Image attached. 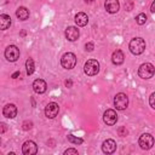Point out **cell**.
Instances as JSON below:
<instances>
[{
	"instance_id": "1",
	"label": "cell",
	"mask_w": 155,
	"mask_h": 155,
	"mask_svg": "<svg viewBox=\"0 0 155 155\" xmlns=\"http://www.w3.org/2000/svg\"><path fill=\"white\" fill-rule=\"evenodd\" d=\"M130 51L133 54H140L145 50V41L142 38H134L130 41Z\"/></svg>"
},
{
	"instance_id": "2",
	"label": "cell",
	"mask_w": 155,
	"mask_h": 155,
	"mask_svg": "<svg viewBox=\"0 0 155 155\" xmlns=\"http://www.w3.org/2000/svg\"><path fill=\"white\" fill-rule=\"evenodd\" d=\"M61 64L64 69H73L76 64V56L71 52H67L61 58Z\"/></svg>"
},
{
	"instance_id": "3",
	"label": "cell",
	"mask_w": 155,
	"mask_h": 155,
	"mask_svg": "<svg viewBox=\"0 0 155 155\" xmlns=\"http://www.w3.org/2000/svg\"><path fill=\"white\" fill-rule=\"evenodd\" d=\"M84 71L88 76L97 75L98 71H99V63H98V61H96V59H88L85 63V65H84Z\"/></svg>"
},
{
	"instance_id": "4",
	"label": "cell",
	"mask_w": 155,
	"mask_h": 155,
	"mask_svg": "<svg viewBox=\"0 0 155 155\" xmlns=\"http://www.w3.org/2000/svg\"><path fill=\"white\" fill-rule=\"evenodd\" d=\"M154 65L151 63H144L138 69V75L142 79H150L154 75Z\"/></svg>"
},
{
	"instance_id": "5",
	"label": "cell",
	"mask_w": 155,
	"mask_h": 155,
	"mask_svg": "<svg viewBox=\"0 0 155 155\" xmlns=\"http://www.w3.org/2000/svg\"><path fill=\"white\" fill-rule=\"evenodd\" d=\"M138 144L143 150H149L154 145V137L150 133H144L139 137Z\"/></svg>"
},
{
	"instance_id": "6",
	"label": "cell",
	"mask_w": 155,
	"mask_h": 155,
	"mask_svg": "<svg viewBox=\"0 0 155 155\" xmlns=\"http://www.w3.org/2000/svg\"><path fill=\"white\" fill-rule=\"evenodd\" d=\"M114 105L117 110H125L128 105V97L125 93H117L114 97Z\"/></svg>"
},
{
	"instance_id": "7",
	"label": "cell",
	"mask_w": 155,
	"mask_h": 155,
	"mask_svg": "<svg viewBox=\"0 0 155 155\" xmlns=\"http://www.w3.org/2000/svg\"><path fill=\"white\" fill-rule=\"evenodd\" d=\"M5 57L10 62H16L18 59V57H19V50H18V47L15 46V45L7 46L6 50H5Z\"/></svg>"
},
{
	"instance_id": "8",
	"label": "cell",
	"mask_w": 155,
	"mask_h": 155,
	"mask_svg": "<svg viewBox=\"0 0 155 155\" xmlns=\"http://www.w3.org/2000/svg\"><path fill=\"white\" fill-rule=\"evenodd\" d=\"M103 120L107 125L109 126H113L116 124L117 121V115H116V111L114 109H107L103 114Z\"/></svg>"
},
{
	"instance_id": "9",
	"label": "cell",
	"mask_w": 155,
	"mask_h": 155,
	"mask_svg": "<svg viewBox=\"0 0 155 155\" xmlns=\"http://www.w3.org/2000/svg\"><path fill=\"white\" fill-rule=\"evenodd\" d=\"M22 153L24 155H34L38 153V145L33 140H27L22 145Z\"/></svg>"
},
{
	"instance_id": "10",
	"label": "cell",
	"mask_w": 155,
	"mask_h": 155,
	"mask_svg": "<svg viewBox=\"0 0 155 155\" xmlns=\"http://www.w3.org/2000/svg\"><path fill=\"white\" fill-rule=\"evenodd\" d=\"M58 111H59V107H58V104L54 103V102L48 103V104L46 105V108H45V115H46L48 119L56 117V116L58 115Z\"/></svg>"
},
{
	"instance_id": "11",
	"label": "cell",
	"mask_w": 155,
	"mask_h": 155,
	"mask_svg": "<svg viewBox=\"0 0 155 155\" xmlns=\"http://www.w3.org/2000/svg\"><path fill=\"white\" fill-rule=\"evenodd\" d=\"M102 150L105 154H113L116 150V142L114 139H107L102 144Z\"/></svg>"
},
{
	"instance_id": "12",
	"label": "cell",
	"mask_w": 155,
	"mask_h": 155,
	"mask_svg": "<svg viewBox=\"0 0 155 155\" xmlns=\"http://www.w3.org/2000/svg\"><path fill=\"white\" fill-rule=\"evenodd\" d=\"M104 7H105L107 12H109V13H116L119 11V8H120L119 0H105Z\"/></svg>"
},
{
	"instance_id": "13",
	"label": "cell",
	"mask_w": 155,
	"mask_h": 155,
	"mask_svg": "<svg viewBox=\"0 0 155 155\" xmlns=\"http://www.w3.org/2000/svg\"><path fill=\"white\" fill-rule=\"evenodd\" d=\"M2 114L4 116H6L7 119H13L17 115V108L15 104H6L2 109Z\"/></svg>"
},
{
	"instance_id": "14",
	"label": "cell",
	"mask_w": 155,
	"mask_h": 155,
	"mask_svg": "<svg viewBox=\"0 0 155 155\" xmlns=\"http://www.w3.org/2000/svg\"><path fill=\"white\" fill-rule=\"evenodd\" d=\"M80 33H79V29L75 28V27H68L65 29V38L69 40V41H75L78 40Z\"/></svg>"
},
{
	"instance_id": "15",
	"label": "cell",
	"mask_w": 155,
	"mask_h": 155,
	"mask_svg": "<svg viewBox=\"0 0 155 155\" xmlns=\"http://www.w3.org/2000/svg\"><path fill=\"white\" fill-rule=\"evenodd\" d=\"M124 59H125V56H124V52L121 50H116L113 52L111 54V62L115 64V65H120L124 63Z\"/></svg>"
},
{
	"instance_id": "16",
	"label": "cell",
	"mask_w": 155,
	"mask_h": 155,
	"mask_svg": "<svg viewBox=\"0 0 155 155\" xmlns=\"http://www.w3.org/2000/svg\"><path fill=\"white\" fill-rule=\"evenodd\" d=\"M46 87H47V85L42 79H36L33 82V88L36 93H44L46 91Z\"/></svg>"
},
{
	"instance_id": "17",
	"label": "cell",
	"mask_w": 155,
	"mask_h": 155,
	"mask_svg": "<svg viewBox=\"0 0 155 155\" xmlns=\"http://www.w3.org/2000/svg\"><path fill=\"white\" fill-rule=\"evenodd\" d=\"M11 25V17L8 15H0V30H6Z\"/></svg>"
},
{
	"instance_id": "18",
	"label": "cell",
	"mask_w": 155,
	"mask_h": 155,
	"mask_svg": "<svg viewBox=\"0 0 155 155\" xmlns=\"http://www.w3.org/2000/svg\"><path fill=\"white\" fill-rule=\"evenodd\" d=\"M16 16H17L18 19L25 21V19L29 18V10H28L27 7H24V6H21V7H18L17 11H16Z\"/></svg>"
},
{
	"instance_id": "19",
	"label": "cell",
	"mask_w": 155,
	"mask_h": 155,
	"mask_svg": "<svg viewBox=\"0 0 155 155\" xmlns=\"http://www.w3.org/2000/svg\"><path fill=\"white\" fill-rule=\"evenodd\" d=\"M88 22V17L86 13L84 12H79L76 16H75V23L79 25V27H85Z\"/></svg>"
},
{
	"instance_id": "20",
	"label": "cell",
	"mask_w": 155,
	"mask_h": 155,
	"mask_svg": "<svg viewBox=\"0 0 155 155\" xmlns=\"http://www.w3.org/2000/svg\"><path fill=\"white\" fill-rule=\"evenodd\" d=\"M25 68H27V74L28 75H31L35 70V65H34V61L31 58H28L27 62H25Z\"/></svg>"
},
{
	"instance_id": "21",
	"label": "cell",
	"mask_w": 155,
	"mask_h": 155,
	"mask_svg": "<svg viewBox=\"0 0 155 155\" xmlns=\"http://www.w3.org/2000/svg\"><path fill=\"white\" fill-rule=\"evenodd\" d=\"M147 15L145 13H139V15H137L136 16V22H137V24H139V25H142V24H144L145 22H147Z\"/></svg>"
},
{
	"instance_id": "22",
	"label": "cell",
	"mask_w": 155,
	"mask_h": 155,
	"mask_svg": "<svg viewBox=\"0 0 155 155\" xmlns=\"http://www.w3.org/2000/svg\"><path fill=\"white\" fill-rule=\"evenodd\" d=\"M68 140H69L70 143H73V144H82V143H84L82 138H78V137H75V136H73V134H69V136H68Z\"/></svg>"
},
{
	"instance_id": "23",
	"label": "cell",
	"mask_w": 155,
	"mask_h": 155,
	"mask_svg": "<svg viewBox=\"0 0 155 155\" xmlns=\"http://www.w3.org/2000/svg\"><path fill=\"white\" fill-rule=\"evenodd\" d=\"M127 130H126V127H119L117 128V134L119 136H121V137H125V136H127Z\"/></svg>"
},
{
	"instance_id": "24",
	"label": "cell",
	"mask_w": 155,
	"mask_h": 155,
	"mask_svg": "<svg viewBox=\"0 0 155 155\" xmlns=\"http://www.w3.org/2000/svg\"><path fill=\"white\" fill-rule=\"evenodd\" d=\"M22 126H23V130L24 131H28V130H30L33 127V122L31 121H24Z\"/></svg>"
},
{
	"instance_id": "25",
	"label": "cell",
	"mask_w": 155,
	"mask_h": 155,
	"mask_svg": "<svg viewBox=\"0 0 155 155\" xmlns=\"http://www.w3.org/2000/svg\"><path fill=\"white\" fill-rule=\"evenodd\" d=\"M69 154H74V155H78V150L74 149V148H69L64 151V155H69Z\"/></svg>"
},
{
	"instance_id": "26",
	"label": "cell",
	"mask_w": 155,
	"mask_h": 155,
	"mask_svg": "<svg viewBox=\"0 0 155 155\" xmlns=\"http://www.w3.org/2000/svg\"><path fill=\"white\" fill-rule=\"evenodd\" d=\"M149 103H150V107H151V108H155V93H151V94H150Z\"/></svg>"
},
{
	"instance_id": "27",
	"label": "cell",
	"mask_w": 155,
	"mask_h": 155,
	"mask_svg": "<svg viewBox=\"0 0 155 155\" xmlns=\"http://www.w3.org/2000/svg\"><path fill=\"white\" fill-rule=\"evenodd\" d=\"M133 8V2L132 1H126V4H125V10L126 11H131Z\"/></svg>"
},
{
	"instance_id": "28",
	"label": "cell",
	"mask_w": 155,
	"mask_h": 155,
	"mask_svg": "<svg viewBox=\"0 0 155 155\" xmlns=\"http://www.w3.org/2000/svg\"><path fill=\"white\" fill-rule=\"evenodd\" d=\"M85 48H86V51H88V52L93 51V48H94V45H93V42H87V44L85 45Z\"/></svg>"
},
{
	"instance_id": "29",
	"label": "cell",
	"mask_w": 155,
	"mask_h": 155,
	"mask_svg": "<svg viewBox=\"0 0 155 155\" xmlns=\"http://www.w3.org/2000/svg\"><path fill=\"white\" fill-rule=\"evenodd\" d=\"M6 131H7V125L4 124V122H1L0 124V133H5Z\"/></svg>"
},
{
	"instance_id": "30",
	"label": "cell",
	"mask_w": 155,
	"mask_h": 155,
	"mask_svg": "<svg viewBox=\"0 0 155 155\" xmlns=\"http://www.w3.org/2000/svg\"><path fill=\"white\" fill-rule=\"evenodd\" d=\"M150 12H151V13H154V12H155V1H153V2H151V6H150Z\"/></svg>"
},
{
	"instance_id": "31",
	"label": "cell",
	"mask_w": 155,
	"mask_h": 155,
	"mask_svg": "<svg viewBox=\"0 0 155 155\" xmlns=\"http://www.w3.org/2000/svg\"><path fill=\"white\" fill-rule=\"evenodd\" d=\"M19 75H21V73H19V71H16V73H13V74L11 75V78H12V79H17Z\"/></svg>"
},
{
	"instance_id": "32",
	"label": "cell",
	"mask_w": 155,
	"mask_h": 155,
	"mask_svg": "<svg viewBox=\"0 0 155 155\" xmlns=\"http://www.w3.org/2000/svg\"><path fill=\"white\" fill-rule=\"evenodd\" d=\"M65 85H67V87H71L73 81H71V80H67V81H65Z\"/></svg>"
},
{
	"instance_id": "33",
	"label": "cell",
	"mask_w": 155,
	"mask_h": 155,
	"mask_svg": "<svg viewBox=\"0 0 155 155\" xmlns=\"http://www.w3.org/2000/svg\"><path fill=\"white\" fill-rule=\"evenodd\" d=\"M94 0H85V2H87V4H91V2H93Z\"/></svg>"
}]
</instances>
